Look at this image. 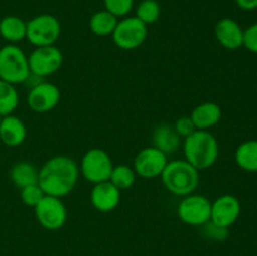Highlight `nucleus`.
<instances>
[{
	"label": "nucleus",
	"instance_id": "nucleus-15",
	"mask_svg": "<svg viewBox=\"0 0 257 256\" xmlns=\"http://www.w3.org/2000/svg\"><path fill=\"white\" fill-rule=\"evenodd\" d=\"M215 37L227 50H237L243 47V29L231 18H222L216 23Z\"/></svg>",
	"mask_w": 257,
	"mask_h": 256
},
{
	"label": "nucleus",
	"instance_id": "nucleus-8",
	"mask_svg": "<svg viewBox=\"0 0 257 256\" xmlns=\"http://www.w3.org/2000/svg\"><path fill=\"white\" fill-rule=\"evenodd\" d=\"M30 74L38 78L48 77L62 68L63 53L55 45L38 47L28 57Z\"/></svg>",
	"mask_w": 257,
	"mask_h": 256
},
{
	"label": "nucleus",
	"instance_id": "nucleus-13",
	"mask_svg": "<svg viewBox=\"0 0 257 256\" xmlns=\"http://www.w3.org/2000/svg\"><path fill=\"white\" fill-rule=\"evenodd\" d=\"M241 203L233 195H222L211 205V220L221 227L230 228L238 220Z\"/></svg>",
	"mask_w": 257,
	"mask_h": 256
},
{
	"label": "nucleus",
	"instance_id": "nucleus-28",
	"mask_svg": "<svg viewBox=\"0 0 257 256\" xmlns=\"http://www.w3.org/2000/svg\"><path fill=\"white\" fill-rule=\"evenodd\" d=\"M202 233L207 238L213 241H225L228 237V228L221 227L212 221H208L202 226Z\"/></svg>",
	"mask_w": 257,
	"mask_h": 256
},
{
	"label": "nucleus",
	"instance_id": "nucleus-17",
	"mask_svg": "<svg viewBox=\"0 0 257 256\" xmlns=\"http://www.w3.org/2000/svg\"><path fill=\"white\" fill-rule=\"evenodd\" d=\"M27 138V127L17 115L3 117L0 123V141L9 147H18Z\"/></svg>",
	"mask_w": 257,
	"mask_h": 256
},
{
	"label": "nucleus",
	"instance_id": "nucleus-25",
	"mask_svg": "<svg viewBox=\"0 0 257 256\" xmlns=\"http://www.w3.org/2000/svg\"><path fill=\"white\" fill-rule=\"evenodd\" d=\"M161 7L157 0H142L136 10V17L146 25L153 24L160 19Z\"/></svg>",
	"mask_w": 257,
	"mask_h": 256
},
{
	"label": "nucleus",
	"instance_id": "nucleus-29",
	"mask_svg": "<svg viewBox=\"0 0 257 256\" xmlns=\"http://www.w3.org/2000/svg\"><path fill=\"white\" fill-rule=\"evenodd\" d=\"M243 47L248 52L257 54V23H253L247 29L243 30Z\"/></svg>",
	"mask_w": 257,
	"mask_h": 256
},
{
	"label": "nucleus",
	"instance_id": "nucleus-9",
	"mask_svg": "<svg viewBox=\"0 0 257 256\" xmlns=\"http://www.w3.org/2000/svg\"><path fill=\"white\" fill-rule=\"evenodd\" d=\"M35 217L40 226L49 231H57L65 225L68 218L67 207L59 197L45 195L34 207Z\"/></svg>",
	"mask_w": 257,
	"mask_h": 256
},
{
	"label": "nucleus",
	"instance_id": "nucleus-19",
	"mask_svg": "<svg viewBox=\"0 0 257 256\" xmlns=\"http://www.w3.org/2000/svg\"><path fill=\"white\" fill-rule=\"evenodd\" d=\"M0 35L7 42L19 43L27 37V22L17 15H8L0 20Z\"/></svg>",
	"mask_w": 257,
	"mask_h": 256
},
{
	"label": "nucleus",
	"instance_id": "nucleus-5",
	"mask_svg": "<svg viewBox=\"0 0 257 256\" xmlns=\"http://www.w3.org/2000/svg\"><path fill=\"white\" fill-rule=\"evenodd\" d=\"M60 23L58 18L52 14H39L27 22V37L30 44L38 47H48L54 45L59 39Z\"/></svg>",
	"mask_w": 257,
	"mask_h": 256
},
{
	"label": "nucleus",
	"instance_id": "nucleus-30",
	"mask_svg": "<svg viewBox=\"0 0 257 256\" xmlns=\"http://www.w3.org/2000/svg\"><path fill=\"white\" fill-rule=\"evenodd\" d=\"M173 127H175L176 132L178 133V136H180L181 138L188 137V136L192 135V133L196 131V127L195 124H193L191 117H186V115L185 117L178 118V119L176 120Z\"/></svg>",
	"mask_w": 257,
	"mask_h": 256
},
{
	"label": "nucleus",
	"instance_id": "nucleus-4",
	"mask_svg": "<svg viewBox=\"0 0 257 256\" xmlns=\"http://www.w3.org/2000/svg\"><path fill=\"white\" fill-rule=\"evenodd\" d=\"M30 75L28 57L18 45L0 48V79L15 85L25 83Z\"/></svg>",
	"mask_w": 257,
	"mask_h": 256
},
{
	"label": "nucleus",
	"instance_id": "nucleus-12",
	"mask_svg": "<svg viewBox=\"0 0 257 256\" xmlns=\"http://www.w3.org/2000/svg\"><path fill=\"white\" fill-rule=\"evenodd\" d=\"M28 105L33 112L47 113L54 109L60 100V90L49 82L37 83L28 93Z\"/></svg>",
	"mask_w": 257,
	"mask_h": 256
},
{
	"label": "nucleus",
	"instance_id": "nucleus-23",
	"mask_svg": "<svg viewBox=\"0 0 257 256\" xmlns=\"http://www.w3.org/2000/svg\"><path fill=\"white\" fill-rule=\"evenodd\" d=\"M19 105V93L14 84L0 79V115L7 117L13 114Z\"/></svg>",
	"mask_w": 257,
	"mask_h": 256
},
{
	"label": "nucleus",
	"instance_id": "nucleus-14",
	"mask_svg": "<svg viewBox=\"0 0 257 256\" xmlns=\"http://www.w3.org/2000/svg\"><path fill=\"white\" fill-rule=\"evenodd\" d=\"M90 202L99 212H110L120 202V191L110 181L95 183L90 191Z\"/></svg>",
	"mask_w": 257,
	"mask_h": 256
},
{
	"label": "nucleus",
	"instance_id": "nucleus-10",
	"mask_svg": "<svg viewBox=\"0 0 257 256\" xmlns=\"http://www.w3.org/2000/svg\"><path fill=\"white\" fill-rule=\"evenodd\" d=\"M211 202L202 195L185 196L177 207L178 217L190 226H203L211 220Z\"/></svg>",
	"mask_w": 257,
	"mask_h": 256
},
{
	"label": "nucleus",
	"instance_id": "nucleus-32",
	"mask_svg": "<svg viewBox=\"0 0 257 256\" xmlns=\"http://www.w3.org/2000/svg\"><path fill=\"white\" fill-rule=\"evenodd\" d=\"M2 119H3V117H2V115H0V123H2Z\"/></svg>",
	"mask_w": 257,
	"mask_h": 256
},
{
	"label": "nucleus",
	"instance_id": "nucleus-26",
	"mask_svg": "<svg viewBox=\"0 0 257 256\" xmlns=\"http://www.w3.org/2000/svg\"><path fill=\"white\" fill-rule=\"evenodd\" d=\"M44 196H45L44 191L40 188V186L38 185V183H35V185H32V186H27V187L20 190V197H22L23 203L33 208H34L35 206L43 200Z\"/></svg>",
	"mask_w": 257,
	"mask_h": 256
},
{
	"label": "nucleus",
	"instance_id": "nucleus-21",
	"mask_svg": "<svg viewBox=\"0 0 257 256\" xmlns=\"http://www.w3.org/2000/svg\"><path fill=\"white\" fill-rule=\"evenodd\" d=\"M235 161L241 170L257 172V140H248L241 143L235 152Z\"/></svg>",
	"mask_w": 257,
	"mask_h": 256
},
{
	"label": "nucleus",
	"instance_id": "nucleus-2",
	"mask_svg": "<svg viewBox=\"0 0 257 256\" xmlns=\"http://www.w3.org/2000/svg\"><path fill=\"white\" fill-rule=\"evenodd\" d=\"M183 153L190 165L197 171L212 167L220 155L218 141L210 131L196 130L183 141Z\"/></svg>",
	"mask_w": 257,
	"mask_h": 256
},
{
	"label": "nucleus",
	"instance_id": "nucleus-31",
	"mask_svg": "<svg viewBox=\"0 0 257 256\" xmlns=\"http://www.w3.org/2000/svg\"><path fill=\"white\" fill-rule=\"evenodd\" d=\"M235 3L240 9L246 10V12L257 9V0H235Z\"/></svg>",
	"mask_w": 257,
	"mask_h": 256
},
{
	"label": "nucleus",
	"instance_id": "nucleus-1",
	"mask_svg": "<svg viewBox=\"0 0 257 256\" xmlns=\"http://www.w3.org/2000/svg\"><path fill=\"white\" fill-rule=\"evenodd\" d=\"M79 167L68 156H54L48 160L39 170L38 185L45 195L64 197L77 186Z\"/></svg>",
	"mask_w": 257,
	"mask_h": 256
},
{
	"label": "nucleus",
	"instance_id": "nucleus-6",
	"mask_svg": "<svg viewBox=\"0 0 257 256\" xmlns=\"http://www.w3.org/2000/svg\"><path fill=\"white\" fill-rule=\"evenodd\" d=\"M113 167L114 166L110 160V156L102 148L94 147L84 153L80 161L79 171L88 182L95 185V183L109 181Z\"/></svg>",
	"mask_w": 257,
	"mask_h": 256
},
{
	"label": "nucleus",
	"instance_id": "nucleus-24",
	"mask_svg": "<svg viewBox=\"0 0 257 256\" xmlns=\"http://www.w3.org/2000/svg\"><path fill=\"white\" fill-rule=\"evenodd\" d=\"M136 178H137V173L132 167L127 165H118L113 167L109 181L118 190L124 191L130 190L135 185Z\"/></svg>",
	"mask_w": 257,
	"mask_h": 256
},
{
	"label": "nucleus",
	"instance_id": "nucleus-20",
	"mask_svg": "<svg viewBox=\"0 0 257 256\" xmlns=\"http://www.w3.org/2000/svg\"><path fill=\"white\" fill-rule=\"evenodd\" d=\"M10 178L12 182L17 186L18 188H24L27 186H32L38 183L39 178V171L35 168L33 163L22 161V162L15 163L10 170Z\"/></svg>",
	"mask_w": 257,
	"mask_h": 256
},
{
	"label": "nucleus",
	"instance_id": "nucleus-3",
	"mask_svg": "<svg viewBox=\"0 0 257 256\" xmlns=\"http://www.w3.org/2000/svg\"><path fill=\"white\" fill-rule=\"evenodd\" d=\"M200 171L196 170L186 160L171 161L166 165L165 170L161 173L162 183L166 190L176 196L191 195L195 192L200 183Z\"/></svg>",
	"mask_w": 257,
	"mask_h": 256
},
{
	"label": "nucleus",
	"instance_id": "nucleus-7",
	"mask_svg": "<svg viewBox=\"0 0 257 256\" xmlns=\"http://www.w3.org/2000/svg\"><path fill=\"white\" fill-rule=\"evenodd\" d=\"M148 37V28L137 17H128L118 20L112 34L113 43L119 49L135 50L146 42Z\"/></svg>",
	"mask_w": 257,
	"mask_h": 256
},
{
	"label": "nucleus",
	"instance_id": "nucleus-27",
	"mask_svg": "<svg viewBox=\"0 0 257 256\" xmlns=\"http://www.w3.org/2000/svg\"><path fill=\"white\" fill-rule=\"evenodd\" d=\"M103 4L107 12L120 18L125 17L133 9L135 0H103Z\"/></svg>",
	"mask_w": 257,
	"mask_h": 256
},
{
	"label": "nucleus",
	"instance_id": "nucleus-11",
	"mask_svg": "<svg viewBox=\"0 0 257 256\" xmlns=\"http://www.w3.org/2000/svg\"><path fill=\"white\" fill-rule=\"evenodd\" d=\"M167 163V155L152 146L143 148L137 153L133 162V170L142 178H155L161 176Z\"/></svg>",
	"mask_w": 257,
	"mask_h": 256
},
{
	"label": "nucleus",
	"instance_id": "nucleus-18",
	"mask_svg": "<svg viewBox=\"0 0 257 256\" xmlns=\"http://www.w3.org/2000/svg\"><path fill=\"white\" fill-rule=\"evenodd\" d=\"M152 146L165 155H172L180 148L181 137L173 125L161 124L153 131Z\"/></svg>",
	"mask_w": 257,
	"mask_h": 256
},
{
	"label": "nucleus",
	"instance_id": "nucleus-22",
	"mask_svg": "<svg viewBox=\"0 0 257 256\" xmlns=\"http://www.w3.org/2000/svg\"><path fill=\"white\" fill-rule=\"evenodd\" d=\"M118 24V18L107 10H99L94 13L89 19V29L98 37L112 35Z\"/></svg>",
	"mask_w": 257,
	"mask_h": 256
},
{
	"label": "nucleus",
	"instance_id": "nucleus-16",
	"mask_svg": "<svg viewBox=\"0 0 257 256\" xmlns=\"http://www.w3.org/2000/svg\"><path fill=\"white\" fill-rule=\"evenodd\" d=\"M191 119L198 131H210L220 123L222 118V109L215 102H205L193 108Z\"/></svg>",
	"mask_w": 257,
	"mask_h": 256
}]
</instances>
